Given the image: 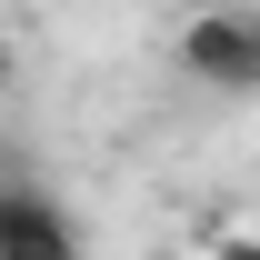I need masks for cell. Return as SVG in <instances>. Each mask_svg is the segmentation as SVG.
<instances>
[{
  "instance_id": "cell-1",
  "label": "cell",
  "mask_w": 260,
  "mask_h": 260,
  "mask_svg": "<svg viewBox=\"0 0 260 260\" xmlns=\"http://www.w3.org/2000/svg\"><path fill=\"white\" fill-rule=\"evenodd\" d=\"M170 60L210 100H260V10H190Z\"/></svg>"
},
{
  "instance_id": "cell-2",
  "label": "cell",
  "mask_w": 260,
  "mask_h": 260,
  "mask_svg": "<svg viewBox=\"0 0 260 260\" xmlns=\"http://www.w3.org/2000/svg\"><path fill=\"white\" fill-rule=\"evenodd\" d=\"M0 260H80V220L40 180H20V190L0 200Z\"/></svg>"
},
{
  "instance_id": "cell-3",
  "label": "cell",
  "mask_w": 260,
  "mask_h": 260,
  "mask_svg": "<svg viewBox=\"0 0 260 260\" xmlns=\"http://www.w3.org/2000/svg\"><path fill=\"white\" fill-rule=\"evenodd\" d=\"M210 260H260V240H220V250H210Z\"/></svg>"
}]
</instances>
